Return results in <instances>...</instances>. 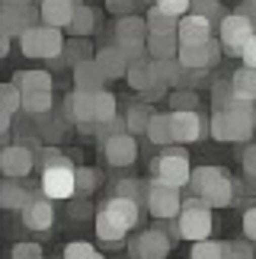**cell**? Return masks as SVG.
Instances as JSON below:
<instances>
[{
	"mask_svg": "<svg viewBox=\"0 0 256 259\" xmlns=\"http://www.w3.org/2000/svg\"><path fill=\"white\" fill-rule=\"evenodd\" d=\"M151 173L154 179H160V183H170L176 189L189 186V176H192V163H189V154L180 151V144H170L166 151H160L151 160Z\"/></svg>",
	"mask_w": 256,
	"mask_h": 259,
	"instance_id": "cell-5",
	"label": "cell"
},
{
	"mask_svg": "<svg viewBox=\"0 0 256 259\" xmlns=\"http://www.w3.org/2000/svg\"><path fill=\"white\" fill-rule=\"evenodd\" d=\"M48 115V112H45ZM45 115H35L38 118V135L45 138H52V141H58V138H61V122H58V118H45Z\"/></svg>",
	"mask_w": 256,
	"mask_h": 259,
	"instance_id": "cell-45",
	"label": "cell"
},
{
	"mask_svg": "<svg viewBox=\"0 0 256 259\" xmlns=\"http://www.w3.org/2000/svg\"><path fill=\"white\" fill-rule=\"evenodd\" d=\"M180 224V237L183 240H205L211 231H215V218H211V205H205L199 195L192 198H183V211L176 218Z\"/></svg>",
	"mask_w": 256,
	"mask_h": 259,
	"instance_id": "cell-4",
	"label": "cell"
},
{
	"mask_svg": "<svg viewBox=\"0 0 256 259\" xmlns=\"http://www.w3.org/2000/svg\"><path fill=\"white\" fill-rule=\"evenodd\" d=\"M23 90H19V83H4L0 87V109H4V112H19V109H23Z\"/></svg>",
	"mask_w": 256,
	"mask_h": 259,
	"instance_id": "cell-35",
	"label": "cell"
},
{
	"mask_svg": "<svg viewBox=\"0 0 256 259\" xmlns=\"http://www.w3.org/2000/svg\"><path fill=\"white\" fill-rule=\"evenodd\" d=\"M147 211L154 218H160V221H173V218H180L183 211V195L180 189L170 186V183H160V179H147V198H144Z\"/></svg>",
	"mask_w": 256,
	"mask_h": 259,
	"instance_id": "cell-6",
	"label": "cell"
},
{
	"mask_svg": "<svg viewBox=\"0 0 256 259\" xmlns=\"http://www.w3.org/2000/svg\"><path fill=\"white\" fill-rule=\"evenodd\" d=\"M243 4H250V7H253V10H256V0H243Z\"/></svg>",
	"mask_w": 256,
	"mask_h": 259,
	"instance_id": "cell-57",
	"label": "cell"
},
{
	"mask_svg": "<svg viewBox=\"0 0 256 259\" xmlns=\"http://www.w3.org/2000/svg\"><path fill=\"white\" fill-rule=\"evenodd\" d=\"M19 38V52L26 58H61L64 52V35L58 26H48V23H38V26H29Z\"/></svg>",
	"mask_w": 256,
	"mask_h": 259,
	"instance_id": "cell-3",
	"label": "cell"
},
{
	"mask_svg": "<svg viewBox=\"0 0 256 259\" xmlns=\"http://www.w3.org/2000/svg\"><path fill=\"white\" fill-rule=\"evenodd\" d=\"M240 227H243V237L256 243V205L243 211V218H240Z\"/></svg>",
	"mask_w": 256,
	"mask_h": 259,
	"instance_id": "cell-50",
	"label": "cell"
},
{
	"mask_svg": "<svg viewBox=\"0 0 256 259\" xmlns=\"http://www.w3.org/2000/svg\"><path fill=\"white\" fill-rule=\"evenodd\" d=\"M103 157L109 166H132L138 160V141L132 132H122V135H112L103 141Z\"/></svg>",
	"mask_w": 256,
	"mask_h": 259,
	"instance_id": "cell-12",
	"label": "cell"
},
{
	"mask_svg": "<svg viewBox=\"0 0 256 259\" xmlns=\"http://www.w3.org/2000/svg\"><path fill=\"white\" fill-rule=\"evenodd\" d=\"M151 109H147V103H135L132 109L125 112V122H128V132L132 135H147V125H151Z\"/></svg>",
	"mask_w": 256,
	"mask_h": 259,
	"instance_id": "cell-32",
	"label": "cell"
},
{
	"mask_svg": "<svg viewBox=\"0 0 256 259\" xmlns=\"http://www.w3.org/2000/svg\"><path fill=\"white\" fill-rule=\"evenodd\" d=\"M13 83H19L23 93H45V90H55V80L48 71H19L13 74Z\"/></svg>",
	"mask_w": 256,
	"mask_h": 259,
	"instance_id": "cell-24",
	"label": "cell"
},
{
	"mask_svg": "<svg viewBox=\"0 0 256 259\" xmlns=\"http://www.w3.org/2000/svg\"><path fill=\"white\" fill-rule=\"evenodd\" d=\"M83 0H38V7H42V23L48 26H71V19L77 13V7H80Z\"/></svg>",
	"mask_w": 256,
	"mask_h": 259,
	"instance_id": "cell-18",
	"label": "cell"
},
{
	"mask_svg": "<svg viewBox=\"0 0 256 259\" xmlns=\"http://www.w3.org/2000/svg\"><path fill=\"white\" fill-rule=\"evenodd\" d=\"M231 99H234L231 77H228V80H215V83H211V103H215V109H228Z\"/></svg>",
	"mask_w": 256,
	"mask_h": 259,
	"instance_id": "cell-41",
	"label": "cell"
},
{
	"mask_svg": "<svg viewBox=\"0 0 256 259\" xmlns=\"http://www.w3.org/2000/svg\"><path fill=\"white\" fill-rule=\"evenodd\" d=\"M10 52V35H0V58Z\"/></svg>",
	"mask_w": 256,
	"mask_h": 259,
	"instance_id": "cell-55",
	"label": "cell"
},
{
	"mask_svg": "<svg viewBox=\"0 0 256 259\" xmlns=\"http://www.w3.org/2000/svg\"><path fill=\"white\" fill-rule=\"evenodd\" d=\"M55 224V198H48L45 192H38L29 198V205L23 208V227L29 231H52Z\"/></svg>",
	"mask_w": 256,
	"mask_h": 259,
	"instance_id": "cell-11",
	"label": "cell"
},
{
	"mask_svg": "<svg viewBox=\"0 0 256 259\" xmlns=\"http://www.w3.org/2000/svg\"><path fill=\"white\" fill-rule=\"evenodd\" d=\"M240 166H243V176H247V183L256 189V144H247V147H243Z\"/></svg>",
	"mask_w": 256,
	"mask_h": 259,
	"instance_id": "cell-42",
	"label": "cell"
},
{
	"mask_svg": "<svg viewBox=\"0 0 256 259\" xmlns=\"http://www.w3.org/2000/svg\"><path fill=\"white\" fill-rule=\"evenodd\" d=\"M125 80L132 90H138V93H144V90H151L157 83V77L151 71V61H135V64H128V74H125Z\"/></svg>",
	"mask_w": 256,
	"mask_h": 259,
	"instance_id": "cell-25",
	"label": "cell"
},
{
	"mask_svg": "<svg viewBox=\"0 0 256 259\" xmlns=\"http://www.w3.org/2000/svg\"><path fill=\"white\" fill-rule=\"evenodd\" d=\"M93 253H96V246H93V243H83V240L64 246V259H90Z\"/></svg>",
	"mask_w": 256,
	"mask_h": 259,
	"instance_id": "cell-46",
	"label": "cell"
},
{
	"mask_svg": "<svg viewBox=\"0 0 256 259\" xmlns=\"http://www.w3.org/2000/svg\"><path fill=\"white\" fill-rule=\"evenodd\" d=\"M189 13H199L205 19H211V23H221L224 16V7H221V0H192V7H189Z\"/></svg>",
	"mask_w": 256,
	"mask_h": 259,
	"instance_id": "cell-37",
	"label": "cell"
},
{
	"mask_svg": "<svg viewBox=\"0 0 256 259\" xmlns=\"http://www.w3.org/2000/svg\"><path fill=\"white\" fill-rule=\"evenodd\" d=\"M96 186H100V173L90 170V166H80V170H77V192L90 195Z\"/></svg>",
	"mask_w": 256,
	"mask_h": 259,
	"instance_id": "cell-43",
	"label": "cell"
},
{
	"mask_svg": "<svg viewBox=\"0 0 256 259\" xmlns=\"http://www.w3.org/2000/svg\"><path fill=\"white\" fill-rule=\"evenodd\" d=\"M240 58H243V64H247V67H253V71H256V35L247 42V48L240 52Z\"/></svg>",
	"mask_w": 256,
	"mask_h": 259,
	"instance_id": "cell-52",
	"label": "cell"
},
{
	"mask_svg": "<svg viewBox=\"0 0 256 259\" xmlns=\"http://www.w3.org/2000/svg\"><path fill=\"white\" fill-rule=\"evenodd\" d=\"M180 52V35L176 32H151L147 35V55L154 61H163V58H176Z\"/></svg>",
	"mask_w": 256,
	"mask_h": 259,
	"instance_id": "cell-22",
	"label": "cell"
},
{
	"mask_svg": "<svg viewBox=\"0 0 256 259\" xmlns=\"http://www.w3.org/2000/svg\"><path fill=\"white\" fill-rule=\"evenodd\" d=\"M26 10V7H23ZM23 10H16V7H0V35H23L26 32V16H23Z\"/></svg>",
	"mask_w": 256,
	"mask_h": 259,
	"instance_id": "cell-27",
	"label": "cell"
},
{
	"mask_svg": "<svg viewBox=\"0 0 256 259\" xmlns=\"http://www.w3.org/2000/svg\"><path fill=\"white\" fill-rule=\"evenodd\" d=\"M67 48V55L61 58V64H71V67H77L80 61H87V58H96V55H90V42H87V38H80V35H74V42L71 45H64Z\"/></svg>",
	"mask_w": 256,
	"mask_h": 259,
	"instance_id": "cell-34",
	"label": "cell"
},
{
	"mask_svg": "<svg viewBox=\"0 0 256 259\" xmlns=\"http://www.w3.org/2000/svg\"><path fill=\"white\" fill-rule=\"evenodd\" d=\"M147 35H151V29H147V19L144 16H119V23H115V42L119 45H144Z\"/></svg>",
	"mask_w": 256,
	"mask_h": 259,
	"instance_id": "cell-16",
	"label": "cell"
},
{
	"mask_svg": "<svg viewBox=\"0 0 256 259\" xmlns=\"http://www.w3.org/2000/svg\"><path fill=\"white\" fill-rule=\"evenodd\" d=\"M253 128H256V109H253Z\"/></svg>",
	"mask_w": 256,
	"mask_h": 259,
	"instance_id": "cell-58",
	"label": "cell"
},
{
	"mask_svg": "<svg viewBox=\"0 0 256 259\" xmlns=\"http://www.w3.org/2000/svg\"><path fill=\"white\" fill-rule=\"evenodd\" d=\"M29 189L26 186H19V179H4L0 183V205L7 208V211H23V208L29 205Z\"/></svg>",
	"mask_w": 256,
	"mask_h": 259,
	"instance_id": "cell-21",
	"label": "cell"
},
{
	"mask_svg": "<svg viewBox=\"0 0 256 259\" xmlns=\"http://www.w3.org/2000/svg\"><path fill=\"white\" fill-rule=\"evenodd\" d=\"M147 138H151V144H157V147L176 144V141H173V118H170V112H154V115H151Z\"/></svg>",
	"mask_w": 256,
	"mask_h": 259,
	"instance_id": "cell-23",
	"label": "cell"
},
{
	"mask_svg": "<svg viewBox=\"0 0 256 259\" xmlns=\"http://www.w3.org/2000/svg\"><path fill=\"white\" fill-rule=\"evenodd\" d=\"M170 246H173V237L160 227H151V231H141L138 237H132L128 253H132V259H166Z\"/></svg>",
	"mask_w": 256,
	"mask_h": 259,
	"instance_id": "cell-10",
	"label": "cell"
},
{
	"mask_svg": "<svg viewBox=\"0 0 256 259\" xmlns=\"http://www.w3.org/2000/svg\"><path fill=\"white\" fill-rule=\"evenodd\" d=\"M90 259H106V256H103V253H93V256H90Z\"/></svg>",
	"mask_w": 256,
	"mask_h": 259,
	"instance_id": "cell-56",
	"label": "cell"
},
{
	"mask_svg": "<svg viewBox=\"0 0 256 259\" xmlns=\"http://www.w3.org/2000/svg\"><path fill=\"white\" fill-rule=\"evenodd\" d=\"M10 128H13V112H4V109H0V135H7Z\"/></svg>",
	"mask_w": 256,
	"mask_h": 259,
	"instance_id": "cell-53",
	"label": "cell"
},
{
	"mask_svg": "<svg viewBox=\"0 0 256 259\" xmlns=\"http://www.w3.org/2000/svg\"><path fill=\"white\" fill-rule=\"evenodd\" d=\"M147 29H151V32H176V29H180V16H173V13H166V10H160V7H151L147 10Z\"/></svg>",
	"mask_w": 256,
	"mask_h": 259,
	"instance_id": "cell-29",
	"label": "cell"
},
{
	"mask_svg": "<svg viewBox=\"0 0 256 259\" xmlns=\"http://www.w3.org/2000/svg\"><path fill=\"white\" fill-rule=\"evenodd\" d=\"M10 259H42V246L38 243H16Z\"/></svg>",
	"mask_w": 256,
	"mask_h": 259,
	"instance_id": "cell-49",
	"label": "cell"
},
{
	"mask_svg": "<svg viewBox=\"0 0 256 259\" xmlns=\"http://www.w3.org/2000/svg\"><path fill=\"white\" fill-rule=\"evenodd\" d=\"M211 138L215 141H231V118L224 109H215L211 115Z\"/></svg>",
	"mask_w": 256,
	"mask_h": 259,
	"instance_id": "cell-40",
	"label": "cell"
},
{
	"mask_svg": "<svg viewBox=\"0 0 256 259\" xmlns=\"http://www.w3.org/2000/svg\"><path fill=\"white\" fill-rule=\"evenodd\" d=\"M173 141L176 144H195L205 135L211 138V118H205L199 109H173Z\"/></svg>",
	"mask_w": 256,
	"mask_h": 259,
	"instance_id": "cell-8",
	"label": "cell"
},
{
	"mask_svg": "<svg viewBox=\"0 0 256 259\" xmlns=\"http://www.w3.org/2000/svg\"><path fill=\"white\" fill-rule=\"evenodd\" d=\"M166 103L173 109H199V93L189 87H176L170 96H166Z\"/></svg>",
	"mask_w": 256,
	"mask_h": 259,
	"instance_id": "cell-38",
	"label": "cell"
},
{
	"mask_svg": "<svg viewBox=\"0 0 256 259\" xmlns=\"http://www.w3.org/2000/svg\"><path fill=\"white\" fill-rule=\"evenodd\" d=\"M64 112H67V118H71V122H77V125H93V122H96L93 93H87V90H74V93L64 99Z\"/></svg>",
	"mask_w": 256,
	"mask_h": 259,
	"instance_id": "cell-20",
	"label": "cell"
},
{
	"mask_svg": "<svg viewBox=\"0 0 256 259\" xmlns=\"http://www.w3.org/2000/svg\"><path fill=\"white\" fill-rule=\"evenodd\" d=\"M100 211L106 218H112L119 227H125V231H132V227L141 224V202H135V198H125V195H112L106 198Z\"/></svg>",
	"mask_w": 256,
	"mask_h": 259,
	"instance_id": "cell-13",
	"label": "cell"
},
{
	"mask_svg": "<svg viewBox=\"0 0 256 259\" xmlns=\"http://www.w3.org/2000/svg\"><path fill=\"white\" fill-rule=\"evenodd\" d=\"M67 29H71L74 35L87 38V35H90L93 29H96V10H93V7H87V4H80V7H77V13H74V19H71V26H67Z\"/></svg>",
	"mask_w": 256,
	"mask_h": 259,
	"instance_id": "cell-31",
	"label": "cell"
},
{
	"mask_svg": "<svg viewBox=\"0 0 256 259\" xmlns=\"http://www.w3.org/2000/svg\"><path fill=\"white\" fill-rule=\"evenodd\" d=\"M106 71L100 64H96V58H87V61H80L74 67V90H87V93H100V90H106Z\"/></svg>",
	"mask_w": 256,
	"mask_h": 259,
	"instance_id": "cell-17",
	"label": "cell"
},
{
	"mask_svg": "<svg viewBox=\"0 0 256 259\" xmlns=\"http://www.w3.org/2000/svg\"><path fill=\"white\" fill-rule=\"evenodd\" d=\"M189 189L192 195H199L211 208H228L234 205V195H237V183L231 179V173L224 166H199V170H192Z\"/></svg>",
	"mask_w": 256,
	"mask_h": 259,
	"instance_id": "cell-1",
	"label": "cell"
},
{
	"mask_svg": "<svg viewBox=\"0 0 256 259\" xmlns=\"http://www.w3.org/2000/svg\"><path fill=\"white\" fill-rule=\"evenodd\" d=\"M122 132H128V122H125V115L119 118H109V122H103V125H96V138L100 141H106V138H112V135H122Z\"/></svg>",
	"mask_w": 256,
	"mask_h": 259,
	"instance_id": "cell-44",
	"label": "cell"
},
{
	"mask_svg": "<svg viewBox=\"0 0 256 259\" xmlns=\"http://www.w3.org/2000/svg\"><path fill=\"white\" fill-rule=\"evenodd\" d=\"M96 64L106 71V77L109 80H119V77H125L128 74V55H125V48L115 42V45H103L100 52H96Z\"/></svg>",
	"mask_w": 256,
	"mask_h": 259,
	"instance_id": "cell-19",
	"label": "cell"
},
{
	"mask_svg": "<svg viewBox=\"0 0 256 259\" xmlns=\"http://www.w3.org/2000/svg\"><path fill=\"white\" fill-rule=\"evenodd\" d=\"M115 195L144 202V198H147V183H138V179H119V183H115Z\"/></svg>",
	"mask_w": 256,
	"mask_h": 259,
	"instance_id": "cell-39",
	"label": "cell"
},
{
	"mask_svg": "<svg viewBox=\"0 0 256 259\" xmlns=\"http://www.w3.org/2000/svg\"><path fill=\"white\" fill-rule=\"evenodd\" d=\"M224 259H256V256H253V250L247 243L231 240V243H224Z\"/></svg>",
	"mask_w": 256,
	"mask_h": 259,
	"instance_id": "cell-47",
	"label": "cell"
},
{
	"mask_svg": "<svg viewBox=\"0 0 256 259\" xmlns=\"http://www.w3.org/2000/svg\"><path fill=\"white\" fill-rule=\"evenodd\" d=\"M96 237H100L103 243L119 246L125 237H128V231H125V227H119V224L112 221V218H106L103 211H96Z\"/></svg>",
	"mask_w": 256,
	"mask_h": 259,
	"instance_id": "cell-28",
	"label": "cell"
},
{
	"mask_svg": "<svg viewBox=\"0 0 256 259\" xmlns=\"http://www.w3.org/2000/svg\"><path fill=\"white\" fill-rule=\"evenodd\" d=\"M32 163H35V160H32L29 144H7L4 154H0V170H4V176H10V179L29 176Z\"/></svg>",
	"mask_w": 256,
	"mask_h": 259,
	"instance_id": "cell-14",
	"label": "cell"
},
{
	"mask_svg": "<svg viewBox=\"0 0 256 259\" xmlns=\"http://www.w3.org/2000/svg\"><path fill=\"white\" fill-rule=\"evenodd\" d=\"M231 87H234V96L253 99V103H256V71H253V67L243 64L240 71H234L231 74Z\"/></svg>",
	"mask_w": 256,
	"mask_h": 259,
	"instance_id": "cell-26",
	"label": "cell"
},
{
	"mask_svg": "<svg viewBox=\"0 0 256 259\" xmlns=\"http://www.w3.org/2000/svg\"><path fill=\"white\" fill-rule=\"evenodd\" d=\"M211 19H205L199 13H186L180 16V29H176V35H180V45H195V42H208L211 38Z\"/></svg>",
	"mask_w": 256,
	"mask_h": 259,
	"instance_id": "cell-15",
	"label": "cell"
},
{
	"mask_svg": "<svg viewBox=\"0 0 256 259\" xmlns=\"http://www.w3.org/2000/svg\"><path fill=\"white\" fill-rule=\"evenodd\" d=\"M189 259H224V243L211 240V237H205V240H195Z\"/></svg>",
	"mask_w": 256,
	"mask_h": 259,
	"instance_id": "cell-36",
	"label": "cell"
},
{
	"mask_svg": "<svg viewBox=\"0 0 256 259\" xmlns=\"http://www.w3.org/2000/svg\"><path fill=\"white\" fill-rule=\"evenodd\" d=\"M93 109H96V122L93 125H103V122H109V118L119 115V103H115V96L109 93V90L93 93Z\"/></svg>",
	"mask_w": 256,
	"mask_h": 259,
	"instance_id": "cell-30",
	"label": "cell"
},
{
	"mask_svg": "<svg viewBox=\"0 0 256 259\" xmlns=\"http://www.w3.org/2000/svg\"><path fill=\"white\" fill-rule=\"evenodd\" d=\"M52 90H45V93H26L23 96V112L29 115H45V112H52Z\"/></svg>",
	"mask_w": 256,
	"mask_h": 259,
	"instance_id": "cell-33",
	"label": "cell"
},
{
	"mask_svg": "<svg viewBox=\"0 0 256 259\" xmlns=\"http://www.w3.org/2000/svg\"><path fill=\"white\" fill-rule=\"evenodd\" d=\"M160 10H166V13H173V16H186L189 13V7H192V0H154Z\"/></svg>",
	"mask_w": 256,
	"mask_h": 259,
	"instance_id": "cell-48",
	"label": "cell"
},
{
	"mask_svg": "<svg viewBox=\"0 0 256 259\" xmlns=\"http://www.w3.org/2000/svg\"><path fill=\"white\" fill-rule=\"evenodd\" d=\"M106 10L115 16H128V13H135V0H106Z\"/></svg>",
	"mask_w": 256,
	"mask_h": 259,
	"instance_id": "cell-51",
	"label": "cell"
},
{
	"mask_svg": "<svg viewBox=\"0 0 256 259\" xmlns=\"http://www.w3.org/2000/svg\"><path fill=\"white\" fill-rule=\"evenodd\" d=\"M224 55V45L221 38H208V42H195V45H180V52H176V58H180L183 67H189V71H208V67H215L221 61Z\"/></svg>",
	"mask_w": 256,
	"mask_h": 259,
	"instance_id": "cell-9",
	"label": "cell"
},
{
	"mask_svg": "<svg viewBox=\"0 0 256 259\" xmlns=\"http://www.w3.org/2000/svg\"><path fill=\"white\" fill-rule=\"evenodd\" d=\"M256 35V19L247 16L243 10H237V13H228L221 19V29H218V38H221V45H224V52L228 55H237L247 48V42Z\"/></svg>",
	"mask_w": 256,
	"mask_h": 259,
	"instance_id": "cell-7",
	"label": "cell"
},
{
	"mask_svg": "<svg viewBox=\"0 0 256 259\" xmlns=\"http://www.w3.org/2000/svg\"><path fill=\"white\" fill-rule=\"evenodd\" d=\"M29 4H32V0H0V7H16V10H23Z\"/></svg>",
	"mask_w": 256,
	"mask_h": 259,
	"instance_id": "cell-54",
	"label": "cell"
},
{
	"mask_svg": "<svg viewBox=\"0 0 256 259\" xmlns=\"http://www.w3.org/2000/svg\"><path fill=\"white\" fill-rule=\"evenodd\" d=\"M38 183H42V192L48 198L64 202V198H71L77 192V170L61 151L45 147L42 151V179H38Z\"/></svg>",
	"mask_w": 256,
	"mask_h": 259,
	"instance_id": "cell-2",
	"label": "cell"
}]
</instances>
